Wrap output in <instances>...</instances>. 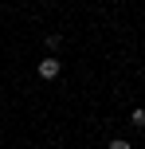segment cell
<instances>
[{"label": "cell", "mask_w": 145, "mask_h": 149, "mask_svg": "<svg viewBox=\"0 0 145 149\" xmlns=\"http://www.w3.org/2000/svg\"><path fill=\"white\" fill-rule=\"evenodd\" d=\"M59 71H63V63L55 59V55H43V59H39V79H59Z\"/></svg>", "instance_id": "1"}, {"label": "cell", "mask_w": 145, "mask_h": 149, "mask_svg": "<svg viewBox=\"0 0 145 149\" xmlns=\"http://www.w3.org/2000/svg\"><path fill=\"white\" fill-rule=\"evenodd\" d=\"M130 122H133V126H137V130L145 126V106H137V110H133V114H130Z\"/></svg>", "instance_id": "2"}, {"label": "cell", "mask_w": 145, "mask_h": 149, "mask_svg": "<svg viewBox=\"0 0 145 149\" xmlns=\"http://www.w3.org/2000/svg\"><path fill=\"white\" fill-rule=\"evenodd\" d=\"M63 47V36H47V51H59Z\"/></svg>", "instance_id": "3"}, {"label": "cell", "mask_w": 145, "mask_h": 149, "mask_svg": "<svg viewBox=\"0 0 145 149\" xmlns=\"http://www.w3.org/2000/svg\"><path fill=\"white\" fill-rule=\"evenodd\" d=\"M106 149H133V145H130V141H126V137H114V141H110Z\"/></svg>", "instance_id": "4"}]
</instances>
